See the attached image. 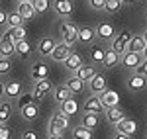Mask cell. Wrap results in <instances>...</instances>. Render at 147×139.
I'll return each mask as SVG.
<instances>
[{"label": "cell", "mask_w": 147, "mask_h": 139, "mask_svg": "<svg viewBox=\"0 0 147 139\" xmlns=\"http://www.w3.org/2000/svg\"><path fill=\"white\" fill-rule=\"evenodd\" d=\"M143 39H145V43H147V30L143 32Z\"/></svg>", "instance_id": "cell-50"}, {"label": "cell", "mask_w": 147, "mask_h": 139, "mask_svg": "<svg viewBox=\"0 0 147 139\" xmlns=\"http://www.w3.org/2000/svg\"><path fill=\"white\" fill-rule=\"evenodd\" d=\"M12 116V104L10 102H0V124H6Z\"/></svg>", "instance_id": "cell-34"}, {"label": "cell", "mask_w": 147, "mask_h": 139, "mask_svg": "<svg viewBox=\"0 0 147 139\" xmlns=\"http://www.w3.org/2000/svg\"><path fill=\"white\" fill-rule=\"evenodd\" d=\"M30 102H35V100H34V94H32V92L20 94V96H18V108H22V106L30 104Z\"/></svg>", "instance_id": "cell-39"}, {"label": "cell", "mask_w": 147, "mask_h": 139, "mask_svg": "<svg viewBox=\"0 0 147 139\" xmlns=\"http://www.w3.org/2000/svg\"><path fill=\"white\" fill-rule=\"evenodd\" d=\"M12 71V63L8 57H0V77L2 75H8Z\"/></svg>", "instance_id": "cell-38"}, {"label": "cell", "mask_w": 147, "mask_h": 139, "mask_svg": "<svg viewBox=\"0 0 147 139\" xmlns=\"http://www.w3.org/2000/svg\"><path fill=\"white\" fill-rule=\"evenodd\" d=\"M0 139H12V129L6 124H0Z\"/></svg>", "instance_id": "cell-40"}, {"label": "cell", "mask_w": 147, "mask_h": 139, "mask_svg": "<svg viewBox=\"0 0 147 139\" xmlns=\"http://www.w3.org/2000/svg\"><path fill=\"white\" fill-rule=\"evenodd\" d=\"M22 139H37V133L32 131V129H28V131H24V133H22Z\"/></svg>", "instance_id": "cell-43"}, {"label": "cell", "mask_w": 147, "mask_h": 139, "mask_svg": "<svg viewBox=\"0 0 147 139\" xmlns=\"http://www.w3.org/2000/svg\"><path fill=\"white\" fill-rule=\"evenodd\" d=\"M145 39H143V35H131V39H129V43H127V51H134V53H141L143 49H145Z\"/></svg>", "instance_id": "cell-26"}, {"label": "cell", "mask_w": 147, "mask_h": 139, "mask_svg": "<svg viewBox=\"0 0 147 139\" xmlns=\"http://www.w3.org/2000/svg\"><path fill=\"white\" fill-rule=\"evenodd\" d=\"M122 4H131V2H136V0H120Z\"/></svg>", "instance_id": "cell-48"}, {"label": "cell", "mask_w": 147, "mask_h": 139, "mask_svg": "<svg viewBox=\"0 0 147 139\" xmlns=\"http://www.w3.org/2000/svg\"><path fill=\"white\" fill-rule=\"evenodd\" d=\"M80 124L88 129H96L100 126V118H98V114H94V112H84L80 116Z\"/></svg>", "instance_id": "cell-20"}, {"label": "cell", "mask_w": 147, "mask_h": 139, "mask_svg": "<svg viewBox=\"0 0 147 139\" xmlns=\"http://www.w3.org/2000/svg\"><path fill=\"white\" fill-rule=\"evenodd\" d=\"M57 41L53 37H41L39 39V43H37V53H39V57L41 59H49L51 57V53H53V49H55Z\"/></svg>", "instance_id": "cell-6"}, {"label": "cell", "mask_w": 147, "mask_h": 139, "mask_svg": "<svg viewBox=\"0 0 147 139\" xmlns=\"http://www.w3.org/2000/svg\"><path fill=\"white\" fill-rule=\"evenodd\" d=\"M4 98V82H0V100Z\"/></svg>", "instance_id": "cell-46"}, {"label": "cell", "mask_w": 147, "mask_h": 139, "mask_svg": "<svg viewBox=\"0 0 147 139\" xmlns=\"http://www.w3.org/2000/svg\"><path fill=\"white\" fill-rule=\"evenodd\" d=\"M104 55H106V49L104 47H92L90 49V57H92V65H98L104 61Z\"/></svg>", "instance_id": "cell-35"}, {"label": "cell", "mask_w": 147, "mask_h": 139, "mask_svg": "<svg viewBox=\"0 0 147 139\" xmlns=\"http://www.w3.org/2000/svg\"><path fill=\"white\" fill-rule=\"evenodd\" d=\"M118 63H120V55H118L116 51H112V49H110V51L106 49V55H104V61H102V67H104V69H114Z\"/></svg>", "instance_id": "cell-28"}, {"label": "cell", "mask_w": 147, "mask_h": 139, "mask_svg": "<svg viewBox=\"0 0 147 139\" xmlns=\"http://www.w3.org/2000/svg\"><path fill=\"white\" fill-rule=\"evenodd\" d=\"M51 90H53V84H51V81H49V79L35 81V86H34V90H32V94H34V100H35V102H39V100L47 98V96L51 94Z\"/></svg>", "instance_id": "cell-4"}, {"label": "cell", "mask_w": 147, "mask_h": 139, "mask_svg": "<svg viewBox=\"0 0 147 139\" xmlns=\"http://www.w3.org/2000/svg\"><path fill=\"white\" fill-rule=\"evenodd\" d=\"M47 139H63V135H49Z\"/></svg>", "instance_id": "cell-47"}, {"label": "cell", "mask_w": 147, "mask_h": 139, "mask_svg": "<svg viewBox=\"0 0 147 139\" xmlns=\"http://www.w3.org/2000/svg\"><path fill=\"white\" fill-rule=\"evenodd\" d=\"M6 26L8 28H18V26H24V18L18 14V12H10L6 16Z\"/></svg>", "instance_id": "cell-33"}, {"label": "cell", "mask_w": 147, "mask_h": 139, "mask_svg": "<svg viewBox=\"0 0 147 139\" xmlns=\"http://www.w3.org/2000/svg\"><path fill=\"white\" fill-rule=\"evenodd\" d=\"M96 32V37H100V39H112L116 32H114V26L110 22H100L98 24V28L94 30Z\"/></svg>", "instance_id": "cell-18"}, {"label": "cell", "mask_w": 147, "mask_h": 139, "mask_svg": "<svg viewBox=\"0 0 147 139\" xmlns=\"http://www.w3.org/2000/svg\"><path fill=\"white\" fill-rule=\"evenodd\" d=\"M20 112H22V118L26 122H35L39 116V102H30V104L22 106Z\"/></svg>", "instance_id": "cell-10"}, {"label": "cell", "mask_w": 147, "mask_h": 139, "mask_svg": "<svg viewBox=\"0 0 147 139\" xmlns=\"http://www.w3.org/2000/svg\"><path fill=\"white\" fill-rule=\"evenodd\" d=\"M53 10L59 18H69L73 10H75V6H73V0H55L53 2Z\"/></svg>", "instance_id": "cell-8"}, {"label": "cell", "mask_w": 147, "mask_h": 139, "mask_svg": "<svg viewBox=\"0 0 147 139\" xmlns=\"http://www.w3.org/2000/svg\"><path fill=\"white\" fill-rule=\"evenodd\" d=\"M112 139H131V137H129V135H124V133H120V131H116Z\"/></svg>", "instance_id": "cell-44"}, {"label": "cell", "mask_w": 147, "mask_h": 139, "mask_svg": "<svg viewBox=\"0 0 147 139\" xmlns=\"http://www.w3.org/2000/svg\"><path fill=\"white\" fill-rule=\"evenodd\" d=\"M67 86H69V90H71L73 94H80L82 90H84V81H80L77 75H73V77L69 79Z\"/></svg>", "instance_id": "cell-30"}, {"label": "cell", "mask_w": 147, "mask_h": 139, "mask_svg": "<svg viewBox=\"0 0 147 139\" xmlns=\"http://www.w3.org/2000/svg\"><path fill=\"white\" fill-rule=\"evenodd\" d=\"M106 122L108 124H112V126H116L122 118H125V112L120 108V106H112V108H106Z\"/></svg>", "instance_id": "cell-16"}, {"label": "cell", "mask_w": 147, "mask_h": 139, "mask_svg": "<svg viewBox=\"0 0 147 139\" xmlns=\"http://www.w3.org/2000/svg\"><path fill=\"white\" fill-rule=\"evenodd\" d=\"M116 131H120V133H124V135H129V137H134L137 131V124L134 120H127V118H122L118 124H116Z\"/></svg>", "instance_id": "cell-9"}, {"label": "cell", "mask_w": 147, "mask_h": 139, "mask_svg": "<svg viewBox=\"0 0 147 139\" xmlns=\"http://www.w3.org/2000/svg\"><path fill=\"white\" fill-rule=\"evenodd\" d=\"M71 135H73V139H94V129H88L82 124H79L71 129Z\"/></svg>", "instance_id": "cell-21"}, {"label": "cell", "mask_w": 147, "mask_h": 139, "mask_svg": "<svg viewBox=\"0 0 147 139\" xmlns=\"http://www.w3.org/2000/svg\"><path fill=\"white\" fill-rule=\"evenodd\" d=\"M55 100H57V104H61L63 100H67V98H71L73 96V92L69 90V86L67 84H61V86H55Z\"/></svg>", "instance_id": "cell-32"}, {"label": "cell", "mask_w": 147, "mask_h": 139, "mask_svg": "<svg viewBox=\"0 0 147 139\" xmlns=\"http://www.w3.org/2000/svg\"><path fill=\"white\" fill-rule=\"evenodd\" d=\"M32 79L34 81H41V79H49V67L45 63H35L32 67Z\"/></svg>", "instance_id": "cell-25"}, {"label": "cell", "mask_w": 147, "mask_h": 139, "mask_svg": "<svg viewBox=\"0 0 147 139\" xmlns=\"http://www.w3.org/2000/svg\"><path fill=\"white\" fill-rule=\"evenodd\" d=\"M131 32L129 30H122L118 35H114L112 39H110V49L116 51L118 55H124L127 53V43H129V39H131Z\"/></svg>", "instance_id": "cell-2"}, {"label": "cell", "mask_w": 147, "mask_h": 139, "mask_svg": "<svg viewBox=\"0 0 147 139\" xmlns=\"http://www.w3.org/2000/svg\"><path fill=\"white\" fill-rule=\"evenodd\" d=\"M32 6H34L35 14H45L51 6V2L49 0H32Z\"/></svg>", "instance_id": "cell-37"}, {"label": "cell", "mask_w": 147, "mask_h": 139, "mask_svg": "<svg viewBox=\"0 0 147 139\" xmlns=\"http://www.w3.org/2000/svg\"><path fill=\"white\" fill-rule=\"evenodd\" d=\"M136 73L147 79V59H143V61H141V63H139V65L136 67Z\"/></svg>", "instance_id": "cell-41"}, {"label": "cell", "mask_w": 147, "mask_h": 139, "mask_svg": "<svg viewBox=\"0 0 147 139\" xmlns=\"http://www.w3.org/2000/svg\"><path fill=\"white\" fill-rule=\"evenodd\" d=\"M106 88H108V81H106V77L100 75V73H96L90 81H88V90L92 94H102Z\"/></svg>", "instance_id": "cell-7"}, {"label": "cell", "mask_w": 147, "mask_h": 139, "mask_svg": "<svg viewBox=\"0 0 147 139\" xmlns=\"http://www.w3.org/2000/svg\"><path fill=\"white\" fill-rule=\"evenodd\" d=\"M30 53H32V45H30L28 39H22V41L16 43V55H20L22 59H28Z\"/></svg>", "instance_id": "cell-31"}, {"label": "cell", "mask_w": 147, "mask_h": 139, "mask_svg": "<svg viewBox=\"0 0 147 139\" xmlns=\"http://www.w3.org/2000/svg\"><path fill=\"white\" fill-rule=\"evenodd\" d=\"M18 14L24 18V22H30V20H34L35 16V10H34V6H32V2H18Z\"/></svg>", "instance_id": "cell-17"}, {"label": "cell", "mask_w": 147, "mask_h": 139, "mask_svg": "<svg viewBox=\"0 0 147 139\" xmlns=\"http://www.w3.org/2000/svg\"><path fill=\"white\" fill-rule=\"evenodd\" d=\"M122 2L120 0H106V4H104V12L106 14H118V12L122 10Z\"/></svg>", "instance_id": "cell-36"}, {"label": "cell", "mask_w": 147, "mask_h": 139, "mask_svg": "<svg viewBox=\"0 0 147 139\" xmlns=\"http://www.w3.org/2000/svg\"><path fill=\"white\" fill-rule=\"evenodd\" d=\"M98 96H100V102H102V106H104V110L120 104V94L116 92V90H108V88H106V90L102 94H98Z\"/></svg>", "instance_id": "cell-12"}, {"label": "cell", "mask_w": 147, "mask_h": 139, "mask_svg": "<svg viewBox=\"0 0 147 139\" xmlns=\"http://www.w3.org/2000/svg\"><path fill=\"white\" fill-rule=\"evenodd\" d=\"M94 37H96V32H94V28H88V26H84V28H79V37H77V41L80 43H84V45H88L94 41Z\"/></svg>", "instance_id": "cell-23"}, {"label": "cell", "mask_w": 147, "mask_h": 139, "mask_svg": "<svg viewBox=\"0 0 147 139\" xmlns=\"http://www.w3.org/2000/svg\"><path fill=\"white\" fill-rule=\"evenodd\" d=\"M88 4H90V8H94V10H104L106 0H88Z\"/></svg>", "instance_id": "cell-42"}, {"label": "cell", "mask_w": 147, "mask_h": 139, "mask_svg": "<svg viewBox=\"0 0 147 139\" xmlns=\"http://www.w3.org/2000/svg\"><path fill=\"white\" fill-rule=\"evenodd\" d=\"M6 35L10 37L14 43H18V41H22V39H26V28L24 26H18V28H8L6 30Z\"/></svg>", "instance_id": "cell-27"}, {"label": "cell", "mask_w": 147, "mask_h": 139, "mask_svg": "<svg viewBox=\"0 0 147 139\" xmlns=\"http://www.w3.org/2000/svg\"><path fill=\"white\" fill-rule=\"evenodd\" d=\"M59 112L61 114H65V116H73V114H77L79 112V104H77V100L71 96L67 100H63L61 104H59Z\"/></svg>", "instance_id": "cell-19"}, {"label": "cell", "mask_w": 147, "mask_h": 139, "mask_svg": "<svg viewBox=\"0 0 147 139\" xmlns=\"http://www.w3.org/2000/svg\"><path fill=\"white\" fill-rule=\"evenodd\" d=\"M143 61V55L141 53H134V51H127L124 55H120V65L124 69H129V71H136V67Z\"/></svg>", "instance_id": "cell-5"}, {"label": "cell", "mask_w": 147, "mask_h": 139, "mask_svg": "<svg viewBox=\"0 0 147 139\" xmlns=\"http://www.w3.org/2000/svg\"><path fill=\"white\" fill-rule=\"evenodd\" d=\"M18 2H32V0H18Z\"/></svg>", "instance_id": "cell-51"}, {"label": "cell", "mask_w": 147, "mask_h": 139, "mask_svg": "<svg viewBox=\"0 0 147 139\" xmlns=\"http://www.w3.org/2000/svg\"><path fill=\"white\" fill-rule=\"evenodd\" d=\"M82 110H84V112L100 114L102 110H104V106H102V102H100V96H98V94H92L90 98H86V100H84V106H82Z\"/></svg>", "instance_id": "cell-14"}, {"label": "cell", "mask_w": 147, "mask_h": 139, "mask_svg": "<svg viewBox=\"0 0 147 139\" xmlns=\"http://www.w3.org/2000/svg\"><path fill=\"white\" fill-rule=\"evenodd\" d=\"M71 53H73V51H71V45H67V43H63V41H61V43H57V45H55V49H53V53H51V57H49V59L63 63Z\"/></svg>", "instance_id": "cell-13"}, {"label": "cell", "mask_w": 147, "mask_h": 139, "mask_svg": "<svg viewBox=\"0 0 147 139\" xmlns=\"http://www.w3.org/2000/svg\"><path fill=\"white\" fill-rule=\"evenodd\" d=\"M22 94V84L18 81H10L4 84V96L6 98H18Z\"/></svg>", "instance_id": "cell-24"}, {"label": "cell", "mask_w": 147, "mask_h": 139, "mask_svg": "<svg viewBox=\"0 0 147 139\" xmlns=\"http://www.w3.org/2000/svg\"><path fill=\"white\" fill-rule=\"evenodd\" d=\"M6 16H8L6 12H4V10H0V26H4V24H6Z\"/></svg>", "instance_id": "cell-45"}, {"label": "cell", "mask_w": 147, "mask_h": 139, "mask_svg": "<svg viewBox=\"0 0 147 139\" xmlns=\"http://www.w3.org/2000/svg\"><path fill=\"white\" fill-rule=\"evenodd\" d=\"M65 129H69V116L57 112L55 116L49 120V135H63Z\"/></svg>", "instance_id": "cell-3"}, {"label": "cell", "mask_w": 147, "mask_h": 139, "mask_svg": "<svg viewBox=\"0 0 147 139\" xmlns=\"http://www.w3.org/2000/svg\"><path fill=\"white\" fill-rule=\"evenodd\" d=\"M145 86H147V79L141 77V75H137V73H134V75L127 79V88H129L131 92H139V90H143Z\"/></svg>", "instance_id": "cell-15"}, {"label": "cell", "mask_w": 147, "mask_h": 139, "mask_svg": "<svg viewBox=\"0 0 147 139\" xmlns=\"http://www.w3.org/2000/svg\"><path fill=\"white\" fill-rule=\"evenodd\" d=\"M59 35H61V41L67 43V45H73L77 43V37H79V28L69 20H63L59 24Z\"/></svg>", "instance_id": "cell-1"}, {"label": "cell", "mask_w": 147, "mask_h": 139, "mask_svg": "<svg viewBox=\"0 0 147 139\" xmlns=\"http://www.w3.org/2000/svg\"><path fill=\"white\" fill-rule=\"evenodd\" d=\"M75 75L79 77L80 81L88 82V81H90V79H92V77L96 75V67H94V65H84V63H82V65H80L79 69L75 71Z\"/></svg>", "instance_id": "cell-22"}, {"label": "cell", "mask_w": 147, "mask_h": 139, "mask_svg": "<svg viewBox=\"0 0 147 139\" xmlns=\"http://www.w3.org/2000/svg\"><path fill=\"white\" fill-rule=\"evenodd\" d=\"M12 55H16V43L4 34L2 37H0V57H8L10 59Z\"/></svg>", "instance_id": "cell-11"}, {"label": "cell", "mask_w": 147, "mask_h": 139, "mask_svg": "<svg viewBox=\"0 0 147 139\" xmlns=\"http://www.w3.org/2000/svg\"><path fill=\"white\" fill-rule=\"evenodd\" d=\"M63 63H65V67H67L71 73H75V71H77L80 65H82V57H80L79 53H71V55H69V57L65 59Z\"/></svg>", "instance_id": "cell-29"}, {"label": "cell", "mask_w": 147, "mask_h": 139, "mask_svg": "<svg viewBox=\"0 0 147 139\" xmlns=\"http://www.w3.org/2000/svg\"><path fill=\"white\" fill-rule=\"evenodd\" d=\"M141 55H143V59H147V45H145V49L141 51Z\"/></svg>", "instance_id": "cell-49"}]
</instances>
